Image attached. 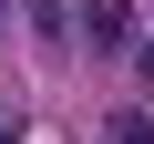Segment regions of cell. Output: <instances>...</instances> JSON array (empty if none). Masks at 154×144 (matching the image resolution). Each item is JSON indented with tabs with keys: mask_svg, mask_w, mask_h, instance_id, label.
I'll return each instance as SVG.
<instances>
[{
	"mask_svg": "<svg viewBox=\"0 0 154 144\" xmlns=\"http://www.w3.org/2000/svg\"><path fill=\"white\" fill-rule=\"evenodd\" d=\"M103 144H154V113H113V124H103Z\"/></svg>",
	"mask_w": 154,
	"mask_h": 144,
	"instance_id": "cell-2",
	"label": "cell"
},
{
	"mask_svg": "<svg viewBox=\"0 0 154 144\" xmlns=\"http://www.w3.org/2000/svg\"><path fill=\"white\" fill-rule=\"evenodd\" d=\"M72 31H82L93 52H134V41H144V31H134V0H82Z\"/></svg>",
	"mask_w": 154,
	"mask_h": 144,
	"instance_id": "cell-1",
	"label": "cell"
}]
</instances>
